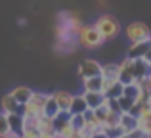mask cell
Listing matches in <instances>:
<instances>
[{
  "instance_id": "cell-1",
  "label": "cell",
  "mask_w": 151,
  "mask_h": 138,
  "mask_svg": "<svg viewBox=\"0 0 151 138\" xmlns=\"http://www.w3.org/2000/svg\"><path fill=\"white\" fill-rule=\"evenodd\" d=\"M94 27L96 31L101 35L103 40H111V38H117L119 33H121V23L115 15H109V14H103L94 21Z\"/></svg>"
},
{
  "instance_id": "cell-2",
  "label": "cell",
  "mask_w": 151,
  "mask_h": 138,
  "mask_svg": "<svg viewBox=\"0 0 151 138\" xmlns=\"http://www.w3.org/2000/svg\"><path fill=\"white\" fill-rule=\"evenodd\" d=\"M103 42L105 40L101 38V35L96 31L94 25H82L81 31L77 33V44H81L86 50H96V48H100Z\"/></svg>"
},
{
  "instance_id": "cell-3",
  "label": "cell",
  "mask_w": 151,
  "mask_h": 138,
  "mask_svg": "<svg viewBox=\"0 0 151 138\" xmlns=\"http://www.w3.org/2000/svg\"><path fill=\"white\" fill-rule=\"evenodd\" d=\"M119 67L124 69V71H128V73L134 77V81H136V82L142 81V79H145L151 73L149 65L145 64L144 60H128V58H124V60L119 64Z\"/></svg>"
},
{
  "instance_id": "cell-4",
  "label": "cell",
  "mask_w": 151,
  "mask_h": 138,
  "mask_svg": "<svg viewBox=\"0 0 151 138\" xmlns=\"http://www.w3.org/2000/svg\"><path fill=\"white\" fill-rule=\"evenodd\" d=\"M124 33H126V38L130 40V44L151 38V29L145 25V23H142V21L128 23V25H126V29H124Z\"/></svg>"
},
{
  "instance_id": "cell-5",
  "label": "cell",
  "mask_w": 151,
  "mask_h": 138,
  "mask_svg": "<svg viewBox=\"0 0 151 138\" xmlns=\"http://www.w3.org/2000/svg\"><path fill=\"white\" fill-rule=\"evenodd\" d=\"M101 73V65L96 60H82L78 65V77L81 79H88V77H98Z\"/></svg>"
},
{
  "instance_id": "cell-6",
  "label": "cell",
  "mask_w": 151,
  "mask_h": 138,
  "mask_svg": "<svg viewBox=\"0 0 151 138\" xmlns=\"http://www.w3.org/2000/svg\"><path fill=\"white\" fill-rule=\"evenodd\" d=\"M149 50H151V38L142 40V42H134V44H130L128 52H126V58L128 60H142Z\"/></svg>"
},
{
  "instance_id": "cell-7",
  "label": "cell",
  "mask_w": 151,
  "mask_h": 138,
  "mask_svg": "<svg viewBox=\"0 0 151 138\" xmlns=\"http://www.w3.org/2000/svg\"><path fill=\"white\" fill-rule=\"evenodd\" d=\"M82 98H84L86 105H88V109H98L101 108L103 104H105V96H103V92H84L82 90Z\"/></svg>"
},
{
  "instance_id": "cell-8",
  "label": "cell",
  "mask_w": 151,
  "mask_h": 138,
  "mask_svg": "<svg viewBox=\"0 0 151 138\" xmlns=\"http://www.w3.org/2000/svg\"><path fill=\"white\" fill-rule=\"evenodd\" d=\"M55 104H58L59 111H69V105H71V100H73V94L67 92V90H54L52 92Z\"/></svg>"
},
{
  "instance_id": "cell-9",
  "label": "cell",
  "mask_w": 151,
  "mask_h": 138,
  "mask_svg": "<svg viewBox=\"0 0 151 138\" xmlns=\"http://www.w3.org/2000/svg\"><path fill=\"white\" fill-rule=\"evenodd\" d=\"M103 86H105V82H103L101 75L82 79V88H84V92H103Z\"/></svg>"
},
{
  "instance_id": "cell-10",
  "label": "cell",
  "mask_w": 151,
  "mask_h": 138,
  "mask_svg": "<svg viewBox=\"0 0 151 138\" xmlns=\"http://www.w3.org/2000/svg\"><path fill=\"white\" fill-rule=\"evenodd\" d=\"M101 79L105 82H115L119 81V75H121V69H119V64H105L101 65Z\"/></svg>"
},
{
  "instance_id": "cell-11",
  "label": "cell",
  "mask_w": 151,
  "mask_h": 138,
  "mask_svg": "<svg viewBox=\"0 0 151 138\" xmlns=\"http://www.w3.org/2000/svg\"><path fill=\"white\" fill-rule=\"evenodd\" d=\"M33 92L35 90H31L29 86H15L14 90H12V98H14L15 102H17L19 105H23V104H27V102L31 100V96H33Z\"/></svg>"
},
{
  "instance_id": "cell-12",
  "label": "cell",
  "mask_w": 151,
  "mask_h": 138,
  "mask_svg": "<svg viewBox=\"0 0 151 138\" xmlns=\"http://www.w3.org/2000/svg\"><path fill=\"white\" fill-rule=\"evenodd\" d=\"M103 82H105V81H103ZM122 86H124V85H121L119 81L105 82V86H103V96L109 98V100H119V98L122 96Z\"/></svg>"
},
{
  "instance_id": "cell-13",
  "label": "cell",
  "mask_w": 151,
  "mask_h": 138,
  "mask_svg": "<svg viewBox=\"0 0 151 138\" xmlns=\"http://www.w3.org/2000/svg\"><path fill=\"white\" fill-rule=\"evenodd\" d=\"M71 125V113L69 111H59L58 115L52 119V127H54V132L58 134V132H61L65 127H69Z\"/></svg>"
},
{
  "instance_id": "cell-14",
  "label": "cell",
  "mask_w": 151,
  "mask_h": 138,
  "mask_svg": "<svg viewBox=\"0 0 151 138\" xmlns=\"http://www.w3.org/2000/svg\"><path fill=\"white\" fill-rule=\"evenodd\" d=\"M119 127L122 129L124 134H128V132H132V131H136V129H138V119L134 115H130V113H121Z\"/></svg>"
},
{
  "instance_id": "cell-15",
  "label": "cell",
  "mask_w": 151,
  "mask_h": 138,
  "mask_svg": "<svg viewBox=\"0 0 151 138\" xmlns=\"http://www.w3.org/2000/svg\"><path fill=\"white\" fill-rule=\"evenodd\" d=\"M86 109H88V105H86L82 94H73V100H71V105H69L71 115H82Z\"/></svg>"
},
{
  "instance_id": "cell-16",
  "label": "cell",
  "mask_w": 151,
  "mask_h": 138,
  "mask_svg": "<svg viewBox=\"0 0 151 138\" xmlns=\"http://www.w3.org/2000/svg\"><path fill=\"white\" fill-rule=\"evenodd\" d=\"M17 109H19V104L12 98V94L10 92L4 94L2 100H0V111L6 113V115H10V113H17Z\"/></svg>"
},
{
  "instance_id": "cell-17",
  "label": "cell",
  "mask_w": 151,
  "mask_h": 138,
  "mask_svg": "<svg viewBox=\"0 0 151 138\" xmlns=\"http://www.w3.org/2000/svg\"><path fill=\"white\" fill-rule=\"evenodd\" d=\"M8 117V127H10V132H15V134L21 136V131H23V117L17 115V113H10Z\"/></svg>"
},
{
  "instance_id": "cell-18",
  "label": "cell",
  "mask_w": 151,
  "mask_h": 138,
  "mask_svg": "<svg viewBox=\"0 0 151 138\" xmlns=\"http://www.w3.org/2000/svg\"><path fill=\"white\" fill-rule=\"evenodd\" d=\"M140 92H142V88H140V85H138L136 81H134V82H130V85H124V86H122V96L130 98V100H134V102L138 100Z\"/></svg>"
},
{
  "instance_id": "cell-19",
  "label": "cell",
  "mask_w": 151,
  "mask_h": 138,
  "mask_svg": "<svg viewBox=\"0 0 151 138\" xmlns=\"http://www.w3.org/2000/svg\"><path fill=\"white\" fill-rule=\"evenodd\" d=\"M58 113H59L58 104H55L54 96H52V94H48V98H46V104H44V115H46V117H50V119H54Z\"/></svg>"
},
{
  "instance_id": "cell-20",
  "label": "cell",
  "mask_w": 151,
  "mask_h": 138,
  "mask_svg": "<svg viewBox=\"0 0 151 138\" xmlns=\"http://www.w3.org/2000/svg\"><path fill=\"white\" fill-rule=\"evenodd\" d=\"M37 129H38V132H40V134H44V132H54L52 119H50V117H46V115L38 117V119H37Z\"/></svg>"
},
{
  "instance_id": "cell-21",
  "label": "cell",
  "mask_w": 151,
  "mask_h": 138,
  "mask_svg": "<svg viewBox=\"0 0 151 138\" xmlns=\"http://www.w3.org/2000/svg\"><path fill=\"white\" fill-rule=\"evenodd\" d=\"M134 104H136V102L130 100V98H126V96L119 98V108H121V113H130V111H132V108H134Z\"/></svg>"
},
{
  "instance_id": "cell-22",
  "label": "cell",
  "mask_w": 151,
  "mask_h": 138,
  "mask_svg": "<svg viewBox=\"0 0 151 138\" xmlns=\"http://www.w3.org/2000/svg\"><path fill=\"white\" fill-rule=\"evenodd\" d=\"M119 119H121V113H107L105 117V123H103V129H109V127H117L119 125Z\"/></svg>"
},
{
  "instance_id": "cell-23",
  "label": "cell",
  "mask_w": 151,
  "mask_h": 138,
  "mask_svg": "<svg viewBox=\"0 0 151 138\" xmlns=\"http://www.w3.org/2000/svg\"><path fill=\"white\" fill-rule=\"evenodd\" d=\"M84 125H86V121H84L82 115H71V127H73L75 131H82Z\"/></svg>"
},
{
  "instance_id": "cell-24",
  "label": "cell",
  "mask_w": 151,
  "mask_h": 138,
  "mask_svg": "<svg viewBox=\"0 0 151 138\" xmlns=\"http://www.w3.org/2000/svg\"><path fill=\"white\" fill-rule=\"evenodd\" d=\"M103 132H105V136L107 138H121V136H124V132H122V129L119 127H109V129H103Z\"/></svg>"
},
{
  "instance_id": "cell-25",
  "label": "cell",
  "mask_w": 151,
  "mask_h": 138,
  "mask_svg": "<svg viewBox=\"0 0 151 138\" xmlns=\"http://www.w3.org/2000/svg\"><path fill=\"white\" fill-rule=\"evenodd\" d=\"M8 132H10V127H8V117H6V113L0 111V138H2L4 134H8Z\"/></svg>"
},
{
  "instance_id": "cell-26",
  "label": "cell",
  "mask_w": 151,
  "mask_h": 138,
  "mask_svg": "<svg viewBox=\"0 0 151 138\" xmlns=\"http://www.w3.org/2000/svg\"><path fill=\"white\" fill-rule=\"evenodd\" d=\"M107 113H109V111H107V108H105V105H101V108L94 109V117H96V119L100 121L101 125L105 123V117H107Z\"/></svg>"
},
{
  "instance_id": "cell-27",
  "label": "cell",
  "mask_w": 151,
  "mask_h": 138,
  "mask_svg": "<svg viewBox=\"0 0 151 138\" xmlns=\"http://www.w3.org/2000/svg\"><path fill=\"white\" fill-rule=\"evenodd\" d=\"M126 136H128V138H144L145 134H144V132H142V131H140V129H136V131H132V132H128V134H126Z\"/></svg>"
},
{
  "instance_id": "cell-28",
  "label": "cell",
  "mask_w": 151,
  "mask_h": 138,
  "mask_svg": "<svg viewBox=\"0 0 151 138\" xmlns=\"http://www.w3.org/2000/svg\"><path fill=\"white\" fill-rule=\"evenodd\" d=\"M142 60H144V61H145V64H147V65H149V69H151V50H149V52H147V54H145V56H144V58H142Z\"/></svg>"
},
{
  "instance_id": "cell-29",
  "label": "cell",
  "mask_w": 151,
  "mask_h": 138,
  "mask_svg": "<svg viewBox=\"0 0 151 138\" xmlns=\"http://www.w3.org/2000/svg\"><path fill=\"white\" fill-rule=\"evenodd\" d=\"M90 138H107V136H105V132H103V131H100V132H94Z\"/></svg>"
},
{
  "instance_id": "cell-30",
  "label": "cell",
  "mask_w": 151,
  "mask_h": 138,
  "mask_svg": "<svg viewBox=\"0 0 151 138\" xmlns=\"http://www.w3.org/2000/svg\"><path fill=\"white\" fill-rule=\"evenodd\" d=\"M2 138H21L19 134H15V132H8V134H4Z\"/></svg>"
},
{
  "instance_id": "cell-31",
  "label": "cell",
  "mask_w": 151,
  "mask_h": 138,
  "mask_svg": "<svg viewBox=\"0 0 151 138\" xmlns=\"http://www.w3.org/2000/svg\"><path fill=\"white\" fill-rule=\"evenodd\" d=\"M144 138H151V134H149V136H144Z\"/></svg>"
}]
</instances>
